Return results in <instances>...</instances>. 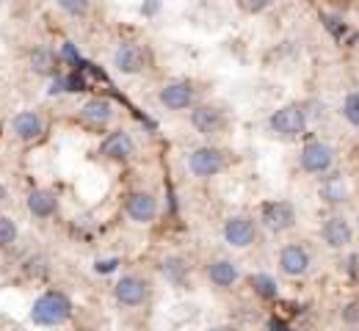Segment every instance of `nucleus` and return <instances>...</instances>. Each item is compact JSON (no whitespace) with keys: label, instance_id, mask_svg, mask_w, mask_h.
Masks as SVG:
<instances>
[{"label":"nucleus","instance_id":"1","mask_svg":"<svg viewBox=\"0 0 359 331\" xmlns=\"http://www.w3.org/2000/svg\"><path fill=\"white\" fill-rule=\"evenodd\" d=\"M69 315H72V304H69V298L64 293H45L31 309V318L39 326H58Z\"/></svg>","mask_w":359,"mask_h":331},{"label":"nucleus","instance_id":"2","mask_svg":"<svg viewBox=\"0 0 359 331\" xmlns=\"http://www.w3.org/2000/svg\"><path fill=\"white\" fill-rule=\"evenodd\" d=\"M304 127H307V116L299 105H285L271 116V130L282 139H296L304 133Z\"/></svg>","mask_w":359,"mask_h":331},{"label":"nucleus","instance_id":"3","mask_svg":"<svg viewBox=\"0 0 359 331\" xmlns=\"http://www.w3.org/2000/svg\"><path fill=\"white\" fill-rule=\"evenodd\" d=\"M188 169L194 177H213L224 169V155L213 146H199L188 155Z\"/></svg>","mask_w":359,"mask_h":331},{"label":"nucleus","instance_id":"4","mask_svg":"<svg viewBox=\"0 0 359 331\" xmlns=\"http://www.w3.org/2000/svg\"><path fill=\"white\" fill-rule=\"evenodd\" d=\"M334 163V149L323 141H310L302 149V169L310 174H323Z\"/></svg>","mask_w":359,"mask_h":331},{"label":"nucleus","instance_id":"5","mask_svg":"<svg viewBox=\"0 0 359 331\" xmlns=\"http://www.w3.org/2000/svg\"><path fill=\"white\" fill-rule=\"evenodd\" d=\"M260 216L271 232H285L296 224V210L290 202H269V204H263Z\"/></svg>","mask_w":359,"mask_h":331},{"label":"nucleus","instance_id":"6","mask_svg":"<svg viewBox=\"0 0 359 331\" xmlns=\"http://www.w3.org/2000/svg\"><path fill=\"white\" fill-rule=\"evenodd\" d=\"M255 235H257L255 221L246 218V216H232V218L224 224V240L229 243V246H235V248H246V246H252V243H255Z\"/></svg>","mask_w":359,"mask_h":331},{"label":"nucleus","instance_id":"7","mask_svg":"<svg viewBox=\"0 0 359 331\" xmlns=\"http://www.w3.org/2000/svg\"><path fill=\"white\" fill-rule=\"evenodd\" d=\"M279 268H282L285 276H302V274H307V268H310V254H307V248H304V246H296V243L285 246V248L279 251Z\"/></svg>","mask_w":359,"mask_h":331},{"label":"nucleus","instance_id":"8","mask_svg":"<svg viewBox=\"0 0 359 331\" xmlns=\"http://www.w3.org/2000/svg\"><path fill=\"white\" fill-rule=\"evenodd\" d=\"M114 293H116V301L119 304H125V307H141L147 301V282L138 279V276H125V279L116 282Z\"/></svg>","mask_w":359,"mask_h":331},{"label":"nucleus","instance_id":"9","mask_svg":"<svg viewBox=\"0 0 359 331\" xmlns=\"http://www.w3.org/2000/svg\"><path fill=\"white\" fill-rule=\"evenodd\" d=\"M191 125L202 133V136H216L222 127H224V116L219 108L213 105H199L194 113H191Z\"/></svg>","mask_w":359,"mask_h":331},{"label":"nucleus","instance_id":"10","mask_svg":"<svg viewBox=\"0 0 359 331\" xmlns=\"http://www.w3.org/2000/svg\"><path fill=\"white\" fill-rule=\"evenodd\" d=\"M125 210H128V216H130L133 221L149 224V221L155 218V213H158V202H155V196H149V193H130L128 202H125Z\"/></svg>","mask_w":359,"mask_h":331},{"label":"nucleus","instance_id":"11","mask_svg":"<svg viewBox=\"0 0 359 331\" xmlns=\"http://www.w3.org/2000/svg\"><path fill=\"white\" fill-rule=\"evenodd\" d=\"M114 64H116V69L125 72V75H138V72L144 69V64H147V55H144V50L138 48V45L128 42V45H122V48L116 50Z\"/></svg>","mask_w":359,"mask_h":331},{"label":"nucleus","instance_id":"12","mask_svg":"<svg viewBox=\"0 0 359 331\" xmlns=\"http://www.w3.org/2000/svg\"><path fill=\"white\" fill-rule=\"evenodd\" d=\"M320 235L326 240V246L329 248H346L348 243H351V227H348V221L346 218H329L326 224H323V230H320Z\"/></svg>","mask_w":359,"mask_h":331},{"label":"nucleus","instance_id":"13","mask_svg":"<svg viewBox=\"0 0 359 331\" xmlns=\"http://www.w3.org/2000/svg\"><path fill=\"white\" fill-rule=\"evenodd\" d=\"M135 146H133V139L125 133V130H116V133H111L105 143H102V155L105 157H111V160H128V157H133Z\"/></svg>","mask_w":359,"mask_h":331},{"label":"nucleus","instance_id":"14","mask_svg":"<svg viewBox=\"0 0 359 331\" xmlns=\"http://www.w3.org/2000/svg\"><path fill=\"white\" fill-rule=\"evenodd\" d=\"M161 102L169 111H182L194 102V92H191L188 83H169L166 89H161Z\"/></svg>","mask_w":359,"mask_h":331},{"label":"nucleus","instance_id":"15","mask_svg":"<svg viewBox=\"0 0 359 331\" xmlns=\"http://www.w3.org/2000/svg\"><path fill=\"white\" fill-rule=\"evenodd\" d=\"M11 130H14L17 139H22V141H34V139L42 133V119H39L36 113H31V111H22V113H17V116L11 119Z\"/></svg>","mask_w":359,"mask_h":331},{"label":"nucleus","instance_id":"16","mask_svg":"<svg viewBox=\"0 0 359 331\" xmlns=\"http://www.w3.org/2000/svg\"><path fill=\"white\" fill-rule=\"evenodd\" d=\"M208 276H210V282L216 284V287H232V284L238 282V268L229 260H216L208 268Z\"/></svg>","mask_w":359,"mask_h":331},{"label":"nucleus","instance_id":"17","mask_svg":"<svg viewBox=\"0 0 359 331\" xmlns=\"http://www.w3.org/2000/svg\"><path fill=\"white\" fill-rule=\"evenodd\" d=\"M28 210L36 216V218H47L55 213V196L50 190H34L28 196Z\"/></svg>","mask_w":359,"mask_h":331},{"label":"nucleus","instance_id":"18","mask_svg":"<svg viewBox=\"0 0 359 331\" xmlns=\"http://www.w3.org/2000/svg\"><path fill=\"white\" fill-rule=\"evenodd\" d=\"M83 116H86V122H91V125H105L114 116V105L108 99H89L83 105Z\"/></svg>","mask_w":359,"mask_h":331},{"label":"nucleus","instance_id":"19","mask_svg":"<svg viewBox=\"0 0 359 331\" xmlns=\"http://www.w3.org/2000/svg\"><path fill=\"white\" fill-rule=\"evenodd\" d=\"M320 196H323L329 204L346 202V196H348V183H346V177H343V174H332V177L323 183V188H320Z\"/></svg>","mask_w":359,"mask_h":331},{"label":"nucleus","instance_id":"20","mask_svg":"<svg viewBox=\"0 0 359 331\" xmlns=\"http://www.w3.org/2000/svg\"><path fill=\"white\" fill-rule=\"evenodd\" d=\"M249 282H252L255 293H257L260 298H276V293H279V287H276V282H273V276H269V274H255Z\"/></svg>","mask_w":359,"mask_h":331},{"label":"nucleus","instance_id":"21","mask_svg":"<svg viewBox=\"0 0 359 331\" xmlns=\"http://www.w3.org/2000/svg\"><path fill=\"white\" fill-rule=\"evenodd\" d=\"M31 66H34V72H39V75H50V72L55 69V58H53L50 50L39 48L31 52Z\"/></svg>","mask_w":359,"mask_h":331},{"label":"nucleus","instance_id":"22","mask_svg":"<svg viewBox=\"0 0 359 331\" xmlns=\"http://www.w3.org/2000/svg\"><path fill=\"white\" fill-rule=\"evenodd\" d=\"M343 116H346L348 125L359 127V92H351V94L346 97V102H343Z\"/></svg>","mask_w":359,"mask_h":331},{"label":"nucleus","instance_id":"23","mask_svg":"<svg viewBox=\"0 0 359 331\" xmlns=\"http://www.w3.org/2000/svg\"><path fill=\"white\" fill-rule=\"evenodd\" d=\"M163 271H166V276L172 279L175 284H185V276H188V271H185V265H182V260H166V265H163Z\"/></svg>","mask_w":359,"mask_h":331},{"label":"nucleus","instance_id":"24","mask_svg":"<svg viewBox=\"0 0 359 331\" xmlns=\"http://www.w3.org/2000/svg\"><path fill=\"white\" fill-rule=\"evenodd\" d=\"M14 240H17V227H14V221L6 218V216H0V246H11Z\"/></svg>","mask_w":359,"mask_h":331},{"label":"nucleus","instance_id":"25","mask_svg":"<svg viewBox=\"0 0 359 331\" xmlns=\"http://www.w3.org/2000/svg\"><path fill=\"white\" fill-rule=\"evenodd\" d=\"M58 6L72 17H83L89 11V0H58Z\"/></svg>","mask_w":359,"mask_h":331},{"label":"nucleus","instance_id":"26","mask_svg":"<svg viewBox=\"0 0 359 331\" xmlns=\"http://www.w3.org/2000/svg\"><path fill=\"white\" fill-rule=\"evenodd\" d=\"M271 3H276V0H241V6L246 11H263V8H269Z\"/></svg>","mask_w":359,"mask_h":331},{"label":"nucleus","instance_id":"27","mask_svg":"<svg viewBox=\"0 0 359 331\" xmlns=\"http://www.w3.org/2000/svg\"><path fill=\"white\" fill-rule=\"evenodd\" d=\"M116 265H119L116 257H111V260H100V262H97V274H111V271H116Z\"/></svg>","mask_w":359,"mask_h":331},{"label":"nucleus","instance_id":"28","mask_svg":"<svg viewBox=\"0 0 359 331\" xmlns=\"http://www.w3.org/2000/svg\"><path fill=\"white\" fill-rule=\"evenodd\" d=\"M161 3H163V0H147V3H144V14H147V17H152V14L161 8Z\"/></svg>","mask_w":359,"mask_h":331},{"label":"nucleus","instance_id":"29","mask_svg":"<svg viewBox=\"0 0 359 331\" xmlns=\"http://www.w3.org/2000/svg\"><path fill=\"white\" fill-rule=\"evenodd\" d=\"M64 55H67V58H72V61H78V52H75L72 45H64Z\"/></svg>","mask_w":359,"mask_h":331},{"label":"nucleus","instance_id":"30","mask_svg":"<svg viewBox=\"0 0 359 331\" xmlns=\"http://www.w3.org/2000/svg\"><path fill=\"white\" fill-rule=\"evenodd\" d=\"M346 315H348V321H357V318H359V312H357V304H351V307H348V312H346Z\"/></svg>","mask_w":359,"mask_h":331},{"label":"nucleus","instance_id":"31","mask_svg":"<svg viewBox=\"0 0 359 331\" xmlns=\"http://www.w3.org/2000/svg\"><path fill=\"white\" fill-rule=\"evenodd\" d=\"M208 331H238V329H232V326H213V329H208Z\"/></svg>","mask_w":359,"mask_h":331},{"label":"nucleus","instance_id":"32","mask_svg":"<svg viewBox=\"0 0 359 331\" xmlns=\"http://www.w3.org/2000/svg\"><path fill=\"white\" fill-rule=\"evenodd\" d=\"M3 199H6V188H3V185H0V202H3Z\"/></svg>","mask_w":359,"mask_h":331},{"label":"nucleus","instance_id":"33","mask_svg":"<svg viewBox=\"0 0 359 331\" xmlns=\"http://www.w3.org/2000/svg\"><path fill=\"white\" fill-rule=\"evenodd\" d=\"M0 3H3V0H0Z\"/></svg>","mask_w":359,"mask_h":331}]
</instances>
